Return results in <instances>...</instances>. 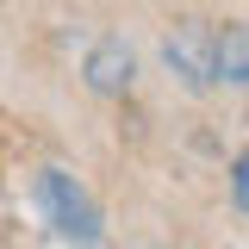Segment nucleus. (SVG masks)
Wrapping results in <instances>:
<instances>
[{
	"label": "nucleus",
	"mask_w": 249,
	"mask_h": 249,
	"mask_svg": "<svg viewBox=\"0 0 249 249\" xmlns=\"http://www.w3.org/2000/svg\"><path fill=\"white\" fill-rule=\"evenodd\" d=\"M162 56H168V69H175V75H181L193 93H206V88L218 81V44H212V31H199V25L168 31Z\"/></svg>",
	"instance_id": "f03ea898"
},
{
	"label": "nucleus",
	"mask_w": 249,
	"mask_h": 249,
	"mask_svg": "<svg viewBox=\"0 0 249 249\" xmlns=\"http://www.w3.org/2000/svg\"><path fill=\"white\" fill-rule=\"evenodd\" d=\"M231 193H237V206L249 212V150L237 156V162H231Z\"/></svg>",
	"instance_id": "39448f33"
},
{
	"label": "nucleus",
	"mask_w": 249,
	"mask_h": 249,
	"mask_svg": "<svg viewBox=\"0 0 249 249\" xmlns=\"http://www.w3.org/2000/svg\"><path fill=\"white\" fill-rule=\"evenodd\" d=\"M88 88L93 93H124L131 88V50H124L119 37H106V44L88 50Z\"/></svg>",
	"instance_id": "7ed1b4c3"
},
{
	"label": "nucleus",
	"mask_w": 249,
	"mask_h": 249,
	"mask_svg": "<svg viewBox=\"0 0 249 249\" xmlns=\"http://www.w3.org/2000/svg\"><path fill=\"white\" fill-rule=\"evenodd\" d=\"M37 206H44L50 224H56L62 237H75V243H100V237H106L93 193L75 181L69 168H44V175H37Z\"/></svg>",
	"instance_id": "f257e3e1"
},
{
	"label": "nucleus",
	"mask_w": 249,
	"mask_h": 249,
	"mask_svg": "<svg viewBox=\"0 0 249 249\" xmlns=\"http://www.w3.org/2000/svg\"><path fill=\"white\" fill-rule=\"evenodd\" d=\"M212 44H218V81L243 88L249 81V31L243 25H224V31H212Z\"/></svg>",
	"instance_id": "20e7f679"
}]
</instances>
